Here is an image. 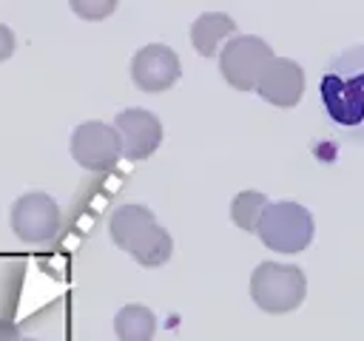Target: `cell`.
Returning <instances> with one entry per match:
<instances>
[{
  "label": "cell",
  "mask_w": 364,
  "mask_h": 341,
  "mask_svg": "<svg viewBox=\"0 0 364 341\" xmlns=\"http://www.w3.org/2000/svg\"><path fill=\"white\" fill-rule=\"evenodd\" d=\"M114 9H117V3H114V0H100V3L77 0V3H71V11H74V14H80V17H85V20H100V17H108Z\"/></svg>",
  "instance_id": "cell-14"
},
{
  "label": "cell",
  "mask_w": 364,
  "mask_h": 341,
  "mask_svg": "<svg viewBox=\"0 0 364 341\" xmlns=\"http://www.w3.org/2000/svg\"><path fill=\"white\" fill-rule=\"evenodd\" d=\"M20 341H37V338H20Z\"/></svg>",
  "instance_id": "cell-17"
},
{
  "label": "cell",
  "mask_w": 364,
  "mask_h": 341,
  "mask_svg": "<svg viewBox=\"0 0 364 341\" xmlns=\"http://www.w3.org/2000/svg\"><path fill=\"white\" fill-rule=\"evenodd\" d=\"M264 207H267V196H264L262 190H242V193H236L233 202H230V219H233V224H239L242 230L256 233V224H259Z\"/></svg>",
  "instance_id": "cell-13"
},
{
  "label": "cell",
  "mask_w": 364,
  "mask_h": 341,
  "mask_svg": "<svg viewBox=\"0 0 364 341\" xmlns=\"http://www.w3.org/2000/svg\"><path fill=\"white\" fill-rule=\"evenodd\" d=\"M256 94L276 105V108H293L301 102L304 94V71L290 57H273L264 74L256 82Z\"/></svg>",
  "instance_id": "cell-10"
},
{
  "label": "cell",
  "mask_w": 364,
  "mask_h": 341,
  "mask_svg": "<svg viewBox=\"0 0 364 341\" xmlns=\"http://www.w3.org/2000/svg\"><path fill=\"white\" fill-rule=\"evenodd\" d=\"M23 335H20V330H17V324H11V321H3L0 318V341H20Z\"/></svg>",
  "instance_id": "cell-16"
},
{
  "label": "cell",
  "mask_w": 364,
  "mask_h": 341,
  "mask_svg": "<svg viewBox=\"0 0 364 341\" xmlns=\"http://www.w3.org/2000/svg\"><path fill=\"white\" fill-rule=\"evenodd\" d=\"M182 74V63L176 51L165 43H148L131 57V80L145 94L168 91Z\"/></svg>",
  "instance_id": "cell-8"
},
{
  "label": "cell",
  "mask_w": 364,
  "mask_h": 341,
  "mask_svg": "<svg viewBox=\"0 0 364 341\" xmlns=\"http://www.w3.org/2000/svg\"><path fill=\"white\" fill-rule=\"evenodd\" d=\"M60 219L63 216H60L57 202L43 190H31V193L17 196L14 205H11V216H9L11 230L26 244L51 242L60 230Z\"/></svg>",
  "instance_id": "cell-6"
},
{
  "label": "cell",
  "mask_w": 364,
  "mask_h": 341,
  "mask_svg": "<svg viewBox=\"0 0 364 341\" xmlns=\"http://www.w3.org/2000/svg\"><path fill=\"white\" fill-rule=\"evenodd\" d=\"M71 156L80 168L94 170V173H105L111 170L122 151H119V136L114 131V125L100 122V119H88L82 125L74 128L71 134Z\"/></svg>",
  "instance_id": "cell-7"
},
{
  "label": "cell",
  "mask_w": 364,
  "mask_h": 341,
  "mask_svg": "<svg viewBox=\"0 0 364 341\" xmlns=\"http://www.w3.org/2000/svg\"><path fill=\"white\" fill-rule=\"evenodd\" d=\"M307 296V276L296 264H279V261H262L250 273V298L259 310L282 315L301 307Z\"/></svg>",
  "instance_id": "cell-3"
},
{
  "label": "cell",
  "mask_w": 364,
  "mask_h": 341,
  "mask_svg": "<svg viewBox=\"0 0 364 341\" xmlns=\"http://www.w3.org/2000/svg\"><path fill=\"white\" fill-rule=\"evenodd\" d=\"M225 37H236V23L225 11H205L191 26V43L202 57H213Z\"/></svg>",
  "instance_id": "cell-11"
},
{
  "label": "cell",
  "mask_w": 364,
  "mask_h": 341,
  "mask_svg": "<svg viewBox=\"0 0 364 341\" xmlns=\"http://www.w3.org/2000/svg\"><path fill=\"white\" fill-rule=\"evenodd\" d=\"M321 102L338 131L364 139V45L338 54L327 65L321 77Z\"/></svg>",
  "instance_id": "cell-1"
},
{
  "label": "cell",
  "mask_w": 364,
  "mask_h": 341,
  "mask_svg": "<svg viewBox=\"0 0 364 341\" xmlns=\"http://www.w3.org/2000/svg\"><path fill=\"white\" fill-rule=\"evenodd\" d=\"M313 213L299 205V202H267L256 233L262 239V244L273 253H301L310 242H313Z\"/></svg>",
  "instance_id": "cell-4"
},
{
  "label": "cell",
  "mask_w": 364,
  "mask_h": 341,
  "mask_svg": "<svg viewBox=\"0 0 364 341\" xmlns=\"http://www.w3.org/2000/svg\"><path fill=\"white\" fill-rule=\"evenodd\" d=\"M114 131L119 136V151L125 159L139 162L148 159L162 142V122L148 108H125L114 119Z\"/></svg>",
  "instance_id": "cell-9"
},
{
  "label": "cell",
  "mask_w": 364,
  "mask_h": 341,
  "mask_svg": "<svg viewBox=\"0 0 364 341\" xmlns=\"http://www.w3.org/2000/svg\"><path fill=\"white\" fill-rule=\"evenodd\" d=\"M114 332L119 341H151L156 332V315L142 304H125L114 315Z\"/></svg>",
  "instance_id": "cell-12"
},
{
  "label": "cell",
  "mask_w": 364,
  "mask_h": 341,
  "mask_svg": "<svg viewBox=\"0 0 364 341\" xmlns=\"http://www.w3.org/2000/svg\"><path fill=\"white\" fill-rule=\"evenodd\" d=\"M14 54V31L0 23V63Z\"/></svg>",
  "instance_id": "cell-15"
},
{
  "label": "cell",
  "mask_w": 364,
  "mask_h": 341,
  "mask_svg": "<svg viewBox=\"0 0 364 341\" xmlns=\"http://www.w3.org/2000/svg\"><path fill=\"white\" fill-rule=\"evenodd\" d=\"M273 60V48L256 34H236L219 51V71L236 91H256L259 77Z\"/></svg>",
  "instance_id": "cell-5"
},
{
  "label": "cell",
  "mask_w": 364,
  "mask_h": 341,
  "mask_svg": "<svg viewBox=\"0 0 364 341\" xmlns=\"http://www.w3.org/2000/svg\"><path fill=\"white\" fill-rule=\"evenodd\" d=\"M108 233L114 244L142 267H159L173 253L171 233L156 222L154 210L145 205H122L108 219Z\"/></svg>",
  "instance_id": "cell-2"
}]
</instances>
